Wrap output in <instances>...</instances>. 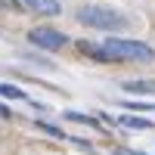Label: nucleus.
<instances>
[{
    "mask_svg": "<svg viewBox=\"0 0 155 155\" xmlns=\"http://www.w3.org/2000/svg\"><path fill=\"white\" fill-rule=\"evenodd\" d=\"M102 53H106V62H152L155 50L143 41H130V37H109L102 41Z\"/></svg>",
    "mask_w": 155,
    "mask_h": 155,
    "instance_id": "1",
    "label": "nucleus"
},
{
    "mask_svg": "<svg viewBox=\"0 0 155 155\" xmlns=\"http://www.w3.org/2000/svg\"><path fill=\"white\" fill-rule=\"evenodd\" d=\"M78 22L87 25V28H99V31H121V28H127V19L121 16L118 9L93 6V3L78 9Z\"/></svg>",
    "mask_w": 155,
    "mask_h": 155,
    "instance_id": "2",
    "label": "nucleus"
},
{
    "mask_svg": "<svg viewBox=\"0 0 155 155\" xmlns=\"http://www.w3.org/2000/svg\"><path fill=\"white\" fill-rule=\"evenodd\" d=\"M28 44H34L37 50H47V53H56V50H62L68 44V37L56 31V28H47V25H37V28L28 31Z\"/></svg>",
    "mask_w": 155,
    "mask_h": 155,
    "instance_id": "3",
    "label": "nucleus"
},
{
    "mask_svg": "<svg viewBox=\"0 0 155 155\" xmlns=\"http://www.w3.org/2000/svg\"><path fill=\"white\" fill-rule=\"evenodd\" d=\"M22 9H34V12H41V16H59L62 6H59V0H19Z\"/></svg>",
    "mask_w": 155,
    "mask_h": 155,
    "instance_id": "4",
    "label": "nucleus"
},
{
    "mask_svg": "<svg viewBox=\"0 0 155 155\" xmlns=\"http://www.w3.org/2000/svg\"><path fill=\"white\" fill-rule=\"evenodd\" d=\"M78 50H81L84 56L96 59V62H106V53H102V47H99V44H90V41H78Z\"/></svg>",
    "mask_w": 155,
    "mask_h": 155,
    "instance_id": "5",
    "label": "nucleus"
},
{
    "mask_svg": "<svg viewBox=\"0 0 155 155\" xmlns=\"http://www.w3.org/2000/svg\"><path fill=\"white\" fill-rule=\"evenodd\" d=\"M118 124L134 127V130H152V121H146V118H134V115H118Z\"/></svg>",
    "mask_w": 155,
    "mask_h": 155,
    "instance_id": "6",
    "label": "nucleus"
},
{
    "mask_svg": "<svg viewBox=\"0 0 155 155\" xmlns=\"http://www.w3.org/2000/svg\"><path fill=\"white\" fill-rule=\"evenodd\" d=\"M62 118H65V121H78V124H87V127H96V130L102 127L96 118H90V115H84V112H71V109H68L65 115H62Z\"/></svg>",
    "mask_w": 155,
    "mask_h": 155,
    "instance_id": "7",
    "label": "nucleus"
},
{
    "mask_svg": "<svg viewBox=\"0 0 155 155\" xmlns=\"http://www.w3.org/2000/svg\"><path fill=\"white\" fill-rule=\"evenodd\" d=\"M127 93H155V81H124Z\"/></svg>",
    "mask_w": 155,
    "mask_h": 155,
    "instance_id": "8",
    "label": "nucleus"
},
{
    "mask_svg": "<svg viewBox=\"0 0 155 155\" xmlns=\"http://www.w3.org/2000/svg\"><path fill=\"white\" fill-rule=\"evenodd\" d=\"M0 96H6V99H28V96H25V90L12 87V84H0Z\"/></svg>",
    "mask_w": 155,
    "mask_h": 155,
    "instance_id": "9",
    "label": "nucleus"
},
{
    "mask_svg": "<svg viewBox=\"0 0 155 155\" xmlns=\"http://www.w3.org/2000/svg\"><path fill=\"white\" fill-rule=\"evenodd\" d=\"M37 127H41V130H47L50 137H56V140H68L65 134H62V130H59V127H53V124H47V121H37Z\"/></svg>",
    "mask_w": 155,
    "mask_h": 155,
    "instance_id": "10",
    "label": "nucleus"
},
{
    "mask_svg": "<svg viewBox=\"0 0 155 155\" xmlns=\"http://www.w3.org/2000/svg\"><path fill=\"white\" fill-rule=\"evenodd\" d=\"M124 109H134V112H155V102H124Z\"/></svg>",
    "mask_w": 155,
    "mask_h": 155,
    "instance_id": "11",
    "label": "nucleus"
},
{
    "mask_svg": "<svg viewBox=\"0 0 155 155\" xmlns=\"http://www.w3.org/2000/svg\"><path fill=\"white\" fill-rule=\"evenodd\" d=\"M16 9H22L19 0H0V12H16Z\"/></svg>",
    "mask_w": 155,
    "mask_h": 155,
    "instance_id": "12",
    "label": "nucleus"
},
{
    "mask_svg": "<svg viewBox=\"0 0 155 155\" xmlns=\"http://www.w3.org/2000/svg\"><path fill=\"white\" fill-rule=\"evenodd\" d=\"M115 155H143V152H137V149H115Z\"/></svg>",
    "mask_w": 155,
    "mask_h": 155,
    "instance_id": "13",
    "label": "nucleus"
},
{
    "mask_svg": "<svg viewBox=\"0 0 155 155\" xmlns=\"http://www.w3.org/2000/svg\"><path fill=\"white\" fill-rule=\"evenodd\" d=\"M0 118H12V112H9V109L3 106V102H0Z\"/></svg>",
    "mask_w": 155,
    "mask_h": 155,
    "instance_id": "14",
    "label": "nucleus"
}]
</instances>
